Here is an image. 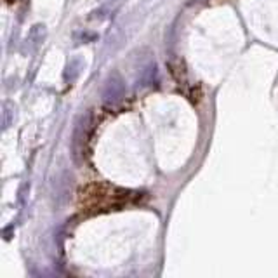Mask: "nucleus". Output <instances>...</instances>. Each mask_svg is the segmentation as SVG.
<instances>
[{
    "label": "nucleus",
    "instance_id": "nucleus-1",
    "mask_svg": "<svg viewBox=\"0 0 278 278\" xmlns=\"http://www.w3.org/2000/svg\"><path fill=\"white\" fill-rule=\"evenodd\" d=\"M136 195L137 193L122 190V188L99 183V185H89L84 190H80L78 205L84 212H103V210L116 209L129 204L136 198Z\"/></svg>",
    "mask_w": 278,
    "mask_h": 278
}]
</instances>
